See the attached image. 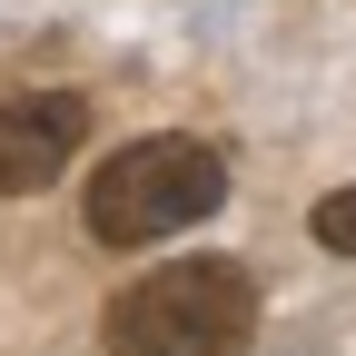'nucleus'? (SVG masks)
<instances>
[{
  "label": "nucleus",
  "mask_w": 356,
  "mask_h": 356,
  "mask_svg": "<svg viewBox=\"0 0 356 356\" xmlns=\"http://www.w3.org/2000/svg\"><path fill=\"white\" fill-rule=\"evenodd\" d=\"M218 198H228V159L208 139H129L89 168L79 218L99 248H159L198 218H218Z\"/></svg>",
  "instance_id": "nucleus-2"
},
{
  "label": "nucleus",
  "mask_w": 356,
  "mask_h": 356,
  "mask_svg": "<svg viewBox=\"0 0 356 356\" xmlns=\"http://www.w3.org/2000/svg\"><path fill=\"white\" fill-rule=\"evenodd\" d=\"M307 228H317V248H327V257H356V188H327Z\"/></svg>",
  "instance_id": "nucleus-4"
},
{
  "label": "nucleus",
  "mask_w": 356,
  "mask_h": 356,
  "mask_svg": "<svg viewBox=\"0 0 356 356\" xmlns=\"http://www.w3.org/2000/svg\"><path fill=\"white\" fill-rule=\"evenodd\" d=\"M109 356H248L257 277L238 257H168L139 287L109 297Z\"/></svg>",
  "instance_id": "nucleus-1"
},
{
  "label": "nucleus",
  "mask_w": 356,
  "mask_h": 356,
  "mask_svg": "<svg viewBox=\"0 0 356 356\" xmlns=\"http://www.w3.org/2000/svg\"><path fill=\"white\" fill-rule=\"evenodd\" d=\"M79 149H89V99L79 89H20V99H0V198H40Z\"/></svg>",
  "instance_id": "nucleus-3"
}]
</instances>
